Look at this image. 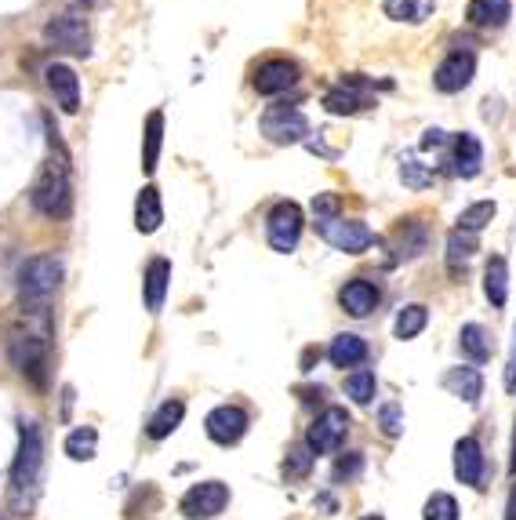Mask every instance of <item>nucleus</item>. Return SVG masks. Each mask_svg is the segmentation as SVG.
I'll list each match as a JSON object with an SVG mask.
<instances>
[{"mask_svg": "<svg viewBox=\"0 0 516 520\" xmlns=\"http://www.w3.org/2000/svg\"><path fill=\"white\" fill-rule=\"evenodd\" d=\"M51 342H55L51 306H22L19 320L8 328V357L19 368L22 379H30L37 390H48Z\"/></svg>", "mask_w": 516, "mask_h": 520, "instance_id": "1", "label": "nucleus"}, {"mask_svg": "<svg viewBox=\"0 0 516 520\" xmlns=\"http://www.w3.org/2000/svg\"><path fill=\"white\" fill-rule=\"evenodd\" d=\"M40 484H44V433H40L37 422H22L19 451H15L8 480V506L15 517H33L37 513Z\"/></svg>", "mask_w": 516, "mask_h": 520, "instance_id": "2", "label": "nucleus"}, {"mask_svg": "<svg viewBox=\"0 0 516 520\" xmlns=\"http://www.w3.org/2000/svg\"><path fill=\"white\" fill-rule=\"evenodd\" d=\"M33 208L44 219H66L73 211V182H70V153H51L40 168L37 182H33Z\"/></svg>", "mask_w": 516, "mask_h": 520, "instance_id": "3", "label": "nucleus"}, {"mask_svg": "<svg viewBox=\"0 0 516 520\" xmlns=\"http://www.w3.org/2000/svg\"><path fill=\"white\" fill-rule=\"evenodd\" d=\"M62 280L59 255H33L19 270V302L22 306H51V295Z\"/></svg>", "mask_w": 516, "mask_h": 520, "instance_id": "4", "label": "nucleus"}, {"mask_svg": "<svg viewBox=\"0 0 516 520\" xmlns=\"http://www.w3.org/2000/svg\"><path fill=\"white\" fill-rule=\"evenodd\" d=\"M44 40H48L51 48L70 51V55H91V26L77 11H59L44 26Z\"/></svg>", "mask_w": 516, "mask_h": 520, "instance_id": "5", "label": "nucleus"}, {"mask_svg": "<svg viewBox=\"0 0 516 520\" xmlns=\"http://www.w3.org/2000/svg\"><path fill=\"white\" fill-rule=\"evenodd\" d=\"M266 237H269V248L280 251V255H291V251L298 248V237H302V208H298L295 200H280L277 208L269 211Z\"/></svg>", "mask_w": 516, "mask_h": 520, "instance_id": "6", "label": "nucleus"}, {"mask_svg": "<svg viewBox=\"0 0 516 520\" xmlns=\"http://www.w3.org/2000/svg\"><path fill=\"white\" fill-rule=\"evenodd\" d=\"M229 506V488L222 480H200L182 495L179 510L186 520H211Z\"/></svg>", "mask_w": 516, "mask_h": 520, "instance_id": "7", "label": "nucleus"}, {"mask_svg": "<svg viewBox=\"0 0 516 520\" xmlns=\"http://www.w3.org/2000/svg\"><path fill=\"white\" fill-rule=\"evenodd\" d=\"M349 433V411L346 408H324L317 415V422L306 433V448L313 455H331L342 448V440Z\"/></svg>", "mask_w": 516, "mask_h": 520, "instance_id": "8", "label": "nucleus"}, {"mask_svg": "<svg viewBox=\"0 0 516 520\" xmlns=\"http://www.w3.org/2000/svg\"><path fill=\"white\" fill-rule=\"evenodd\" d=\"M262 135L269 142H277V146H295L309 135V120L295 106H269L262 113Z\"/></svg>", "mask_w": 516, "mask_h": 520, "instance_id": "9", "label": "nucleus"}, {"mask_svg": "<svg viewBox=\"0 0 516 520\" xmlns=\"http://www.w3.org/2000/svg\"><path fill=\"white\" fill-rule=\"evenodd\" d=\"M320 237L328 240L335 251H346V255H360V251L371 248V240H375V233L364 226L360 219H328L320 222Z\"/></svg>", "mask_w": 516, "mask_h": 520, "instance_id": "10", "label": "nucleus"}, {"mask_svg": "<svg viewBox=\"0 0 516 520\" xmlns=\"http://www.w3.org/2000/svg\"><path fill=\"white\" fill-rule=\"evenodd\" d=\"M248 426H251L248 411L237 408V404H219V408H215L208 419H204V430H208V437L215 440V444H222V448L237 444V440L248 433Z\"/></svg>", "mask_w": 516, "mask_h": 520, "instance_id": "11", "label": "nucleus"}, {"mask_svg": "<svg viewBox=\"0 0 516 520\" xmlns=\"http://www.w3.org/2000/svg\"><path fill=\"white\" fill-rule=\"evenodd\" d=\"M371 106V88L360 77L338 80L335 88L324 95V110L335 113V117H349V113H360Z\"/></svg>", "mask_w": 516, "mask_h": 520, "instance_id": "12", "label": "nucleus"}, {"mask_svg": "<svg viewBox=\"0 0 516 520\" xmlns=\"http://www.w3.org/2000/svg\"><path fill=\"white\" fill-rule=\"evenodd\" d=\"M473 73H477L473 51H451V55L437 66V73H433V88L444 91V95H455V91L469 88Z\"/></svg>", "mask_w": 516, "mask_h": 520, "instance_id": "13", "label": "nucleus"}, {"mask_svg": "<svg viewBox=\"0 0 516 520\" xmlns=\"http://www.w3.org/2000/svg\"><path fill=\"white\" fill-rule=\"evenodd\" d=\"M44 80H48L51 95H55V102H59L62 113H77L80 110V77L73 66H66V62H51L48 70H44Z\"/></svg>", "mask_w": 516, "mask_h": 520, "instance_id": "14", "label": "nucleus"}, {"mask_svg": "<svg viewBox=\"0 0 516 520\" xmlns=\"http://www.w3.org/2000/svg\"><path fill=\"white\" fill-rule=\"evenodd\" d=\"M251 84H255L258 95H280V91H288L298 84V66L291 59H266L255 70Z\"/></svg>", "mask_w": 516, "mask_h": 520, "instance_id": "15", "label": "nucleus"}, {"mask_svg": "<svg viewBox=\"0 0 516 520\" xmlns=\"http://www.w3.org/2000/svg\"><path fill=\"white\" fill-rule=\"evenodd\" d=\"M484 448L477 437H462L455 444V477L469 488H484Z\"/></svg>", "mask_w": 516, "mask_h": 520, "instance_id": "16", "label": "nucleus"}, {"mask_svg": "<svg viewBox=\"0 0 516 520\" xmlns=\"http://www.w3.org/2000/svg\"><path fill=\"white\" fill-rule=\"evenodd\" d=\"M378 299H382L378 288L364 277H353L346 288L338 291V302H342V310H346L349 317H368V313L378 306Z\"/></svg>", "mask_w": 516, "mask_h": 520, "instance_id": "17", "label": "nucleus"}, {"mask_svg": "<svg viewBox=\"0 0 516 520\" xmlns=\"http://www.w3.org/2000/svg\"><path fill=\"white\" fill-rule=\"evenodd\" d=\"M168 288H171V262L168 259H153L146 266V280H142V295H146V310L149 313L164 310Z\"/></svg>", "mask_w": 516, "mask_h": 520, "instance_id": "18", "label": "nucleus"}, {"mask_svg": "<svg viewBox=\"0 0 516 520\" xmlns=\"http://www.w3.org/2000/svg\"><path fill=\"white\" fill-rule=\"evenodd\" d=\"M160 222H164V204H160L157 186H142L139 200H135V230L139 233H157Z\"/></svg>", "mask_w": 516, "mask_h": 520, "instance_id": "19", "label": "nucleus"}, {"mask_svg": "<svg viewBox=\"0 0 516 520\" xmlns=\"http://www.w3.org/2000/svg\"><path fill=\"white\" fill-rule=\"evenodd\" d=\"M444 390L462 404H477L480 393H484V379H480L477 368H451L444 375Z\"/></svg>", "mask_w": 516, "mask_h": 520, "instance_id": "20", "label": "nucleus"}, {"mask_svg": "<svg viewBox=\"0 0 516 520\" xmlns=\"http://www.w3.org/2000/svg\"><path fill=\"white\" fill-rule=\"evenodd\" d=\"M480 168H484V146H480L477 135L462 131L455 142V175H462V179H477Z\"/></svg>", "mask_w": 516, "mask_h": 520, "instance_id": "21", "label": "nucleus"}, {"mask_svg": "<svg viewBox=\"0 0 516 520\" xmlns=\"http://www.w3.org/2000/svg\"><path fill=\"white\" fill-rule=\"evenodd\" d=\"M328 360L335 368H360L368 360V342L360 335H335V342L328 346Z\"/></svg>", "mask_w": 516, "mask_h": 520, "instance_id": "22", "label": "nucleus"}, {"mask_svg": "<svg viewBox=\"0 0 516 520\" xmlns=\"http://www.w3.org/2000/svg\"><path fill=\"white\" fill-rule=\"evenodd\" d=\"M182 419H186V404H182L179 397H171V400H164L157 411H153V419H149L146 433L153 440H164V437H171V433L179 430Z\"/></svg>", "mask_w": 516, "mask_h": 520, "instance_id": "23", "label": "nucleus"}, {"mask_svg": "<svg viewBox=\"0 0 516 520\" xmlns=\"http://www.w3.org/2000/svg\"><path fill=\"white\" fill-rule=\"evenodd\" d=\"M160 146H164V113L153 110L146 117V135H142V171H146V175L157 171Z\"/></svg>", "mask_w": 516, "mask_h": 520, "instance_id": "24", "label": "nucleus"}, {"mask_svg": "<svg viewBox=\"0 0 516 520\" xmlns=\"http://www.w3.org/2000/svg\"><path fill=\"white\" fill-rule=\"evenodd\" d=\"M469 22L473 26H506L509 15H513V0H473L469 4Z\"/></svg>", "mask_w": 516, "mask_h": 520, "instance_id": "25", "label": "nucleus"}, {"mask_svg": "<svg viewBox=\"0 0 516 520\" xmlns=\"http://www.w3.org/2000/svg\"><path fill=\"white\" fill-rule=\"evenodd\" d=\"M484 291H487V299H491V306H506L509 299V262L502 259V255H495V259L487 262V270H484Z\"/></svg>", "mask_w": 516, "mask_h": 520, "instance_id": "26", "label": "nucleus"}, {"mask_svg": "<svg viewBox=\"0 0 516 520\" xmlns=\"http://www.w3.org/2000/svg\"><path fill=\"white\" fill-rule=\"evenodd\" d=\"M426 324H429V310L422 302H411V306H404V310L397 313V320H393V335H397L400 342H411L426 331Z\"/></svg>", "mask_w": 516, "mask_h": 520, "instance_id": "27", "label": "nucleus"}, {"mask_svg": "<svg viewBox=\"0 0 516 520\" xmlns=\"http://www.w3.org/2000/svg\"><path fill=\"white\" fill-rule=\"evenodd\" d=\"M382 8H386V15L393 22H411V26H418V22H426L429 15H433L437 0H386Z\"/></svg>", "mask_w": 516, "mask_h": 520, "instance_id": "28", "label": "nucleus"}, {"mask_svg": "<svg viewBox=\"0 0 516 520\" xmlns=\"http://www.w3.org/2000/svg\"><path fill=\"white\" fill-rule=\"evenodd\" d=\"M458 346H462V353H466L473 364H484L487 357H491V335H487L480 324H466V328L458 331Z\"/></svg>", "mask_w": 516, "mask_h": 520, "instance_id": "29", "label": "nucleus"}, {"mask_svg": "<svg viewBox=\"0 0 516 520\" xmlns=\"http://www.w3.org/2000/svg\"><path fill=\"white\" fill-rule=\"evenodd\" d=\"M66 455L73 462H91L99 455V430L95 426H80L66 437Z\"/></svg>", "mask_w": 516, "mask_h": 520, "instance_id": "30", "label": "nucleus"}, {"mask_svg": "<svg viewBox=\"0 0 516 520\" xmlns=\"http://www.w3.org/2000/svg\"><path fill=\"white\" fill-rule=\"evenodd\" d=\"M426 226L418 219H407L404 226L397 230V255L400 259H415V255H422L426 251Z\"/></svg>", "mask_w": 516, "mask_h": 520, "instance_id": "31", "label": "nucleus"}, {"mask_svg": "<svg viewBox=\"0 0 516 520\" xmlns=\"http://www.w3.org/2000/svg\"><path fill=\"white\" fill-rule=\"evenodd\" d=\"M375 393H378L375 371L357 368L353 375H346V397L353 400V404H360V408H368L371 400H375Z\"/></svg>", "mask_w": 516, "mask_h": 520, "instance_id": "32", "label": "nucleus"}, {"mask_svg": "<svg viewBox=\"0 0 516 520\" xmlns=\"http://www.w3.org/2000/svg\"><path fill=\"white\" fill-rule=\"evenodd\" d=\"M477 248H480L477 233H469V230H451L447 233V262H451V270H458V262L466 266Z\"/></svg>", "mask_w": 516, "mask_h": 520, "instance_id": "33", "label": "nucleus"}, {"mask_svg": "<svg viewBox=\"0 0 516 520\" xmlns=\"http://www.w3.org/2000/svg\"><path fill=\"white\" fill-rule=\"evenodd\" d=\"M491 219H495V200H477V204H469V208L458 215V230L480 233Z\"/></svg>", "mask_w": 516, "mask_h": 520, "instance_id": "34", "label": "nucleus"}, {"mask_svg": "<svg viewBox=\"0 0 516 520\" xmlns=\"http://www.w3.org/2000/svg\"><path fill=\"white\" fill-rule=\"evenodd\" d=\"M426 520H458V502L455 495H447V491H437V495H429L426 510H422Z\"/></svg>", "mask_w": 516, "mask_h": 520, "instance_id": "35", "label": "nucleus"}, {"mask_svg": "<svg viewBox=\"0 0 516 520\" xmlns=\"http://www.w3.org/2000/svg\"><path fill=\"white\" fill-rule=\"evenodd\" d=\"M400 179H404L407 190H426V186H433V171L426 164H418V160H404L400 164Z\"/></svg>", "mask_w": 516, "mask_h": 520, "instance_id": "36", "label": "nucleus"}, {"mask_svg": "<svg viewBox=\"0 0 516 520\" xmlns=\"http://www.w3.org/2000/svg\"><path fill=\"white\" fill-rule=\"evenodd\" d=\"M378 426H382L386 437H397V433L404 430V411H400L397 404H382V411H378Z\"/></svg>", "mask_w": 516, "mask_h": 520, "instance_id": "37", "label": "nucleus"}, {"mask_svg": "<svg viewBox=\"0 0 516 520\" xmlns=\"http://www.w3.org/2000/svg\"><path fill=\"white\" fill-rule=\"evenodd\" d=\"M309 462H313V451L306 448V444H302V448H295L288 455V462H284V470L291 473V477H302V473L309 470Z\"/></svg>", "mask_w": 516, "mask_h": 520, "instance_id": "38", "label": "nucleus"}, {"mask_svg": "<svg viewBox=\"0 0 516 520\" xmlns=\"http://www.w3.org/2000/svg\"><path fill=\"white\" fill-rule=\"evenodd\" d=\"M313 215H317V222L338 219V197L335 193H320V197L313 200Z\"/></svg>", "mask_w": 516, "mask_h": 520, "instance_id": "39", "label": "nucleus"}, {"mask_svg": "<svg viewBox=\"0 0 516 520\" xmlns=\"http://www.w3.org/2000/svg\"><path fill=\"white\" fill-rule=\"evenodd\" d=\"M360 455H349V459H338V466H335V480H353L360 473Z\"/></svg>", "mask_w": 516, "mask_h": 520, "instance_id": "40", "label": "nucleus"}, {"mask_svg": "<svg viewBox=\"0 0 516 520\" xmlns=\"http://www.w3.org/2000/svg\"><path fill=\"white\" fill-rule=\"evenodd\" d=\"M506 390L516 393V328H513V353L506 360Z\"/></svg>", "mask_w": 516, "mask_h": 520, "instance_id": "41", "label": "nucleus"}, {"mask_svg": "<svg viewBox=\"0 0 516 520\" xmlns=\"http://www.w3.org/2000/svg\"><path fill=\"white\" fill-rule=\"evenodd\" d=\"M444 142V131L440 128H429L426 135H422V150H429V146H440Z\"/></svg>", "mask_w": 516, "mask_h": 520, "instance_id": "42", "label": "nucleus"}, {"mask_svg": "<svg viewBox=\"0 0 516 520\" xmlns=\"http://www.w3.org/2000/svg\"><path fill=\"white\" fill-rule=\"evenodd\" d=\"M506 520H516V484L509 491V502H506Z\"/></svg>", "mask_w": 516, "mask_h": 520, "instance_id": "43", "label": "nucleus"}, {"mask_svg": "<svg viewBox=\"0 0 516 520\" xmlns=\"http://www.w3.org/2000/svg\"><path fill=\"white\" fill-rule=\"evenodd\" d=\"M509 470L516 473V430H513V455H509Z\"/></svg>", "mask_w": 516, "mask_h": 520, "instance_id": "44", "label": "nucleus"}, {"mask_svg": "<svg viewBox=\"0 0 516 520\" xmlns=\"http://www.w3.org/2000/svg\"><path fill=\"white\" fill-rule=\"evenodd\" d=\"M80 4H95V0H80Z\"/></svg>", "mask_w": 516, "mask_h": 520, "instance_id": "45", "label": "nucleus"}, {"mask_svg": "<svg viewBox=\"0 0 516 520\" xmlns=\"http://www.w3.org/2000/svg\"><path fill=\"white\" fill-rule=\"evenodd\" d=\"M364 520H382V517H364Z\"/></svg>", "mask_w": 516, "mask_h": 520, "instance_id": "46", "label": "nucleus"}, {"mask_svg": "<svg viewBox=\"0 0 516 520\" xmlns=\"http://www.w3.org/2000/svg\"><path fill=\"white\" fill-rule=\"evenodd\" d=\"M0 520H8V517H0Z\"/></svg>", "mask_w": 516, "mask_h": 520, "instance_id": "47", "label": "nucleus"}]
</instances>
